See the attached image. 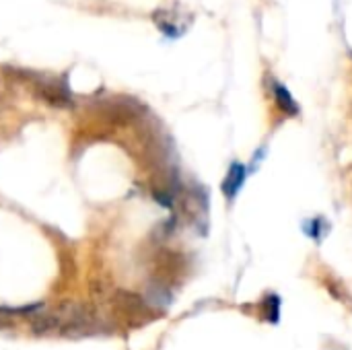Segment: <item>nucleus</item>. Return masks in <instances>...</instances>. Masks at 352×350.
Listing matches in <instances>:
<instances>
[{"mask_svg": "<svg viewBox=\"0 0 352 350\" xmlns=\"http://www.w3.org/2000/svg\"><path fill=\"white\" fill-rule=\"evenodd\" d=\"M113 303L118 305L120 314L126 316L134 326H140L144 322H148L151 318V311L153 307L146 303L144 297L136 295V293H130V291H116L113 295Z\"/></svg>", "mask_w": 352, "mask_h": 350, "instance_id": "obj_1", "label": "nucleus"}, {"mask_svg": "<svg viewBox=\"0 0 352 350\" xmlns=\"http://www.w3.org/2000/svg\"><path fill=\"white\" fill-rule=\"evenodd\" d=\"M245 177H248L245 165L239 163V161L231 163V167H229V171H227V175H225V179H223V184H221V190H223V194H225V198H227L229 202L235 200V196H237L239 190L243 188Z\"/></svg>", "mask_w": 352, "mask_h": 350, "instance_id": "obj_2", "label": "nucleus"}, {"mask_svg": "<svg viewBox=\"0 0 352 350\" xmlns=\"http://www.w3.org/2000/svg\"><path fill=\"white\" fill-rule=\"evenodd\" d=\"M31 330L37 336L43 334H52V332H60V322L56 311H47V314H33L31 318Z\"/></svg>", "mask_w": 352, "mask_h": 350, "instance_id": "obj_3", "label": "nucleus"}, {"mask_svg": "<svg viewBox=\"0 0 352 350\" xmlns=\"http://www.w3.org/2000/svg\"><path fill=\"white\" fill-rule=\"evenodd\" d=\"M274 99H276V105L283 113L287 116H297L299 113V105L297 101L293 99V95L289 93L287 87H283L280 83H274Z\"/></svg>", "mask_w": 352, "mask_h": 350, "instance_id": "obj_4", "label": "nucleus"}, {"mask_svg": "<svg viewBox=\"0 0 352 350\" xmlns=\"http://www.w3.org/2000/svg\"><path fill=\"white\" fill-rule=\"evenodd\" d=\"M278 307H280V301H278L276 295L266 297V301H264V316H266L268 322H276L278 320Z\"/></svg>", "mask_w": 352, "mask_h": 350, "instance_id": "obj_5", "label": "nucleus"}, {"mask_svg": "<svg viewBox=\"0 0 352 350\" xmlns=\"http://www.w3.org/2000/svg\"><path fill=\"white\" fill-rule=\"evenodd\" d=\"M39 305H27V307H0V318H12V316H33L37 314Z\"/></svg>", "mask_w": 352, "mask_h": 350, "instance_id": "obj_6", "label": "nucleus"}, {"mask_svg": "<svg viewBox=\"0 0 352 350\" xmlns=\"http://www.w3.org/2000/svg\"><path fill=\"white\" fill-rule=\"evenodd\" d=\"M322 225H324V219H314V221L305 223V225H303V229H305V233H307V235H311V237H320V233H322Z\"/></svg>", "mask_w": 352, "mask_h": 350, "instance_id": "obj_7", "label": "nucleus"}]
</instances>
